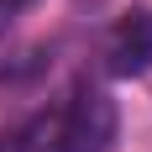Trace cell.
<instances>
[{
	"instance_id": "cell-1",
	"label": "cell",
	"mask_w": 152,
	"mask_h": 152,
	"mask_svg": "<svg viewBox=\"0 0 152 152\" xmlns=\"http://www.w3.org/2000/svg\"><path fill=\"white\" fill-rule=\"evenodd\" d=\"M115 131H121L115 100L105 89H94V84H79L68 94V105L47 121L37 152H110L115 147Z\"/></svg>"
},
{
	"instance_id": "cell-2",
	"label": "cell",
	"mask_w": 152,
	"mask_h": 152,
	"mask_svg": "<svg viewBox=\"0 0 152 152\" xmlns=\"http://www.w3.org/2000/svg\"><path fill=\"white\" fill-rule=\"evenodd\" d=\"M105 68L115 79H142L152 74V5H131L105 37Z\"/></svg>"
},
{
	"instance_id": "cell-3",
	"label": "cell",
	"mask_w": 152,
	"mask_h": 152,
	"mask_svg": "<svg viewBox=\"0 0 152 152\" xmlns=\"http://www.w3.org/2000/svg\"><path fill=\"white\" fill-rule=\"evenodd\" d=\"M42 131H47V115H26L21 126H11V131H0V152H37Z\"/></svg>"
},
{
	"instance_id": "cell-4",
	"label": "cell",
	"mask_w": 152,
	"mask_h": 152,
	"mask_svg": "<svg viewBox=\"0 0 152 152\" xmlns=\"http://www.w3.org/2000/svg\"><path fill=\"white\" fill-rule=\"evenodd\" d=\"M47 58H53V47H26V53H21V63H0V84H21V79L42 74Z\"/></svg>"
},
{
	"instance_id": "cell-5",
	"label": "cell",
	"mask_w": 152,
	"mask_h": 152,
	"mask_svg": "<svg viewBox=\"0 0 152 152\" xmlns=\"http://www.w3.org/2000/svg\"><path fill=\"white\" fill-rule=\"evenodd\" d=\"M21 11H26V0H0V37L11 31V21H16Z\"/></svg>"
}]
</instances>
